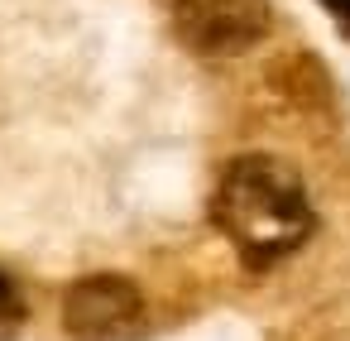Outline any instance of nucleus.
<instances>
[{
    "instance_id": "obj_3",
    "label": "nucleus",
    "mask_w": 350,
    "mask_h": 341,
    "mask_svg": "<svg viewBox=\"0 0 350 341\" xmlns=\"http://www.w3.org/2000/svg\"><path fill=\"white\" fill-rule=\"evenodd\" d=\"M139 317H144V293L120 274H92L72 283L63 298V322L77 341H120L139 327Z\"/></svg>"
},
{
    "instance_id": "obj_2",
    "label": "nucleus",
    "mask_w": 350,
    "mask_h": 341,
    "mask_svg": "<svg viewBox=\"0 0 350 341\" xmlns=\"http://www.w3.org/2000/svg\"><path fill=\"white\" fill-rule=\"evenodd\" d=\"M273 25L269 0H173V34L202 58H235Z\"/></svg>"
},
{
    "instance_id": "obj_4",
    "label": "nucleus",
    "mask_w": 350,
    "mask_h": 341,
    "mask_svg": "<svg viewBox=\"0 0 350 341\" xmlns=\"http://www.w3.org/2000/svg\"><path fill=\"white\" fill-rule=\"evenodd\" d=\"M25 317V303H20V288L10 283V274L0 269V336H10Z\"/></svg>"
},
{
    "instance_id": "obj_5",
    "label": "nucleus",
    "mask_w": 350,
    "mask_h": 341,
    "mask_svg": "<svg viewBox=\"0 0 350 341\" xmlns=\"http://www.w3.org/2000/svg\"><path fill=\"white\" fill-rule=\"evenodd\" d=\"M317 5H321V10L336 20V29L350 39V0H317Z\"/></svg>"
},
{
    "instance_id": "obj_1",
    "label": "nucleus",
    "mask_w": 350,
    "mask_h": 341,
    "mask_svg": "<svg viewBox=\"0 0 350 341\" xmlns=\"http://www.w3.org/2000/svg\"><path fill=\"white\" fill-rule=\"evenodd\" d=\"M211 226L250 269H269L307 245L317 212L293 164L273 154H240L211 192Z\"/></svg>"
}]
</instances>
